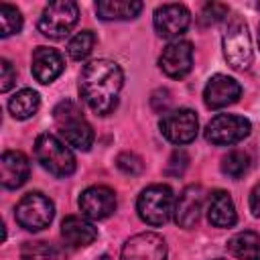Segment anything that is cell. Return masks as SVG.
<instances>
[{
    "instance_id": "obj_1",
    "label": "cell",
    "mask_w": 260,
    "mask_h": 260,
    "mask_svg": "<svg viewBox=\"0 0 260 260\" xmlns=\"http://www.w3.org/2000/svg\"><path fill=\"white\" fill-rule=\"evenodd\" d=\"M124 85V73L118 63L110 59H95L83 65L79 75L81 100L91 112L106 116L118 104V93Z\"/></svg>"
},
{
    "instance_id": "obj_2",
    "label": "cell",
    "mask_w": 260,
    "mask_h": 260,
    "mask_svg": "<svg viewBox=\"0 0 260 260\" xmlns=\"http://www.w3.org/2000/svg\"><path fill=\"white\" fill-rule=\"evenodd\" d=\"M53 118L65 144L77 150H89V146L93 144V130L75 102L65 100L57 104V108L53 110Z\"/></svg>"
},
{
    "instance_id": "obj_3",
    "label": "cell",
    "mask_w": 260,
    "mask_h": 260,
    "mask_svg": "<svg viewBox=\"0 0 260 260\" xmlns=\"http://www.w3.org/2000/svg\"><path fill=\"white\" fill-rule=\"evenodd\" d=\"M223 55L232 69L244 71L252 65V41L248 32V24L240 16H230L223 30Z\"/></svg>"
},
{
    "instance_id": "obj_4",
    "label": "cell",
    "mask_w": 260,
    "mask_h": 260,
    "mask_svg": "<svg viewBox=\"0 0 260 260\" xmlns=\"http://www.w3.org/2000/svg\"><path fill=\"white\" fill-rule=\"evenodd\" d=\"M35 156L43 169H47L55 177H69L75 171V156L53 134H41L35 140Z\"/></svg>"
},
{
    "instance_id": "obj_5",
    "label": "cell",
    "mask_w": 260,
    "mask_h": 260,
    "mask_svg": "<svg viewBox=\"0 0 260 260\" xmlns=\"http://www.w3.org/2000/svg\"><path fill=\"white\" fill-rule=\"evenodd\" d=\"M138 215L148 225H162L169 221L175 211V197L169 185H150L146 187L136 203Z\"/></svg>"
},
{
    "instance_id": "obj_6",
    "label": "cell",
    "mask_w": 260,
    "mask_h": 260,
    "mask_svg": "<svg viewBox=\"0 0 260 260\" xmlns=\"http://www.w3.org/2000/svg\"><path fill=\"white\" fill-rule=\"evenodd\" d=\"M79 20V8L71 0H59L45 6L39 18V30L49 39H63Z\"/></svg>"
},
{
    "instance_id": "obj_7",
    "label": "cell",
    "mask_w": 260,
    "mask_h": 260,
    "mask_svg": "<svg viewBox=\"0 0 260 260\" xmlns=\"http://www.w3.org/2000/svg\"><path fill=\"white\" fill-rule=\"evenodd\" d=\"M16 221L20 228L28 232H39L45 230L55 215V205L49 197L43 193H26L18 203H16Z\"/></svg>"
},
{
    "instance_id": "obj_8",
    "label": "cell",
    "mask_w": 260,
    "mask_h": 260,
    "mask_svg": "<svg viewBox=\"0 0 260 260\" xmlns=\"http://www.w3.org/2000/svg\"><path fill=\"white\" fill-rule=\"evenodd\" d=\"M250 120L236 114H219L205 126V138L217 146H230L250 134Z\"/></svg>"
},
{
    "instance_id": "obj_9",
    "label": "cell",
    "mask_w": 260,
    "mask_h": 260,
    "mask_svg": "<svg viewBox=\"0 0 260 260\" xmlns=\"http://www.w3.org/2000/svg\"><path fill=\"white\" fill-rule=\"evenodd\" d=\"M158 128L162 132V136L173 142V144H189L195 140L197 136V130H199V122H197V116L193 110L189 108H179V110H173V112H167L160 122H158Z\"/></svg>"
},
{
    "instance_id": "obj_10",
    "label": "cell",
    "mask_w": 260,
    "mask_h": 260,
    "mask_svg": "<svg viewBox=\"0 0 260 260\" xmlns=\"http://www.w3.org/2000/svg\"><path fill=\"white\" fill-rule=\"evenodd\" d=\"M122 260H167V244L154 232L136 234L124 244Z\"/></svg>"
},
{
    "instance_id": "obj_11",
    "label": "cell",
    "mask_w": 260,
    "mask_h": 260,
    "mask_svg": "<svg viewBox=\"0 0 260 260\" xmlns=\"http://www.w3.org/2000/svg\"><path fill=\"white\" fill-rule=\"evenodd\" d=\"M154 30L162 39L179 37L187 30L191 22V14L183 4H162L154 10Z\"/></svg>"
},
{
    "instance_id": "obj_12",
    "label": "cell",
    "mask_w": 260,
    "mask_h": 260,
    "mask_svg": "<svg viewBox=\"0 0 260 260\" xmlns=\"http://www.w3.org/2000/svg\"><path fill=\"white\" fill-rule=\"evenodd\" d=\"M160 69L175 79L185 77L193 67V45L189 41H173L162 49L158 59Z\"/></svg>"
},
{
    "instance_id": "obj_13",
    "label": "cell",
    "mask_w": 260,
    "mask_h": 260,
    "mask_svg": "<svg viewBox=\"0 0 260 260\" xmlns=\"http://www.w3.org/2000/svg\"><path fill=\"white\" fill-rule=\"evenodd\" d=\"M79 207L89 219H106L116 211V193L104 185L87 187L79 197Z\"/></svg>"
},
{
    "instance_id": "obj_14",
    "label": "cell",
    "mask_w": 260,
    "mask_h": 260,
    "mask_svg": "<svg viewBox=\"0 0 260 260\" xmlns=\"http://www.w3.org/2000/svg\"><path fill=\"white\" fill-rule=\"evenodd\" d=\"M242 95V85L234 79V77H228V75H213L205 89H203V100H205V106L211 108V110H219V108H225L234 102H238V98Z\"/></svg>"
},
{
    "instance_id": "obj_15",
    "label": "cell",
    "mask_w": 260,
    "mask_h": 260,
    "mask_svg": "<svg viewBox=\"0 0 260 260\" xmlns=\"http://www.w3.org/2000/svg\"><path fill=\"white\" fill-rule=\"evenodd\" d=\"M203 199H205V191L201 185H189L183 189V193L179 195L177 203H175V221L181 228H193L201 215V207H203Z\"/></svg>"
},
{
    "instance_id": "obj_16",
    "label": "cell",
    "mask_w": 260,
    "mask_h": 260,
    "mask_svg": "<svg viewBox=\"0 0 260 260\" xmlns=\"http://www.w3.org/2000/svg\"><path fill=\"white\" fill-rule=\"evenodd\" d=\"M63 57L59 51L51 49V47H37L35 53H32V75L39 83H51L55 81L61 73H63Z\"/></svg>"
},
{
    "instance_id": "obj_17",
    "label": "cell",
    "mask_w": 260,
    "mask_h": 260,
    "mask_svg": "<svg viewBox=\"0 0 260 260\" xmlns=\"http://www.w3.org/2000/svg\"><path fill=\"white\" fill-rule=\"evenodd\" d=\"M30 173L28 158L20 150H6L0 158V181L6 189H16L26 183Z\"/></svg>"
},
{
    "instance_id": "obj_18",
    "label": "cell",
    "mask_w": 260,
    "mask_h": 260,
    "mask_svg": "<svg viewBox=\"0 0 260 260\" xmlns=\"http://www.w3.org/2000/svg\"><path fill=\"white\" fill-rule=\"evenodd\" d=\"M61 236L65 238L69 246L83 248V246H89L98 238V230L79 215H67L61 221Z\"/></svg>"
},
{
    "instance_id": "obj_19",
    "label": "cell",
    "mask_w": 260,
    "mask_h": 260,
    "mask_svg": "<svg viewBox=\"0 0 260 260\" xmlns=\"http://www.w3.org/2000/svg\"><path fill=\"white\" fill-rule=\"evenodd\" d=\"M209 223L215 228H232L236 223V207L228 191H213L209 195V207H207Z\"/></svg>"
},
{
    "instance_id": "obj_20",
    "label": "cell",
    "mask_w": 260,
    "mask_h": 260,
    "mask_svg": "<svg viewBox=\"0 0 260 260\" xmlns=\"http://www.w3.org/2000/svg\"><path fill=\"white\" fill-rule=\"evenodd\" d=\"M142 10V2L138 0H100L95 4V12L102 20H130L136 18Z\"/></svg>"
},
{
    "instance_id": "obj_21",
    "label": "cell",
    "mask_w": 260,
    "mask_h": 260,
    "mask_svg": "<svg viewBox=\"0 0 260 260\" xmlns=\"http://www.w3.org/2000/svg\"><path fill=\"white\" fill-rule=\"evenodd\" d=\"M228 250L238 260H260V236L256 232H240L230 238Z\"/></svg>"
},
{
    "instance_id": "obj_22",
    "label": "cell",
    "mask_w": 260,
    "mask_h": 260,
    "mask_svg": "<svg viewBox=\"0 0 260 260\" xmlns=\"http://www.w3.org/2000/svg\"><path fill=\"white\" fill-rule=\"evenodd\" d=\"M39 106H41V98L30 87H24V89L16 91L10 98V102H8V110H10V114L16 120H26V118L35 116L37 110H39Z\"/></svg>"
},
{
    "instance_id": "obj_23",
    "label": "cell",
    "mask_w": 260,
    "mask_h": 260,
    "mask_svg": "<svg viewBox=\"0 0 260 260\" xmlns=\"http://www.w3.org/2000/svg\"><path fill=\"white\" fill-rule=\"evenodd\" d=\"M248 169H250V156L244 150H232L221 158V171L232 179H240Z\"/></svg>"
},
{
    "instance_id": "obj_24",
    "label": "cell",
    "mask_w": 260,
    "mask_h": 260,
    "mask_svg": "<svg viewBox=\"0 0 260 260\" xmlns=\"http://www.w3.org/2000/svg\"><path fill=\"white\" fill-rule=\"evenodd\" d=\"M93 45H95V35H93L91 30H81V32H77V35L69 41V45H67L69 57H71L73 61H83V59L91 53Z\"/></svg>"
},
{
    "instance_id": "obj_25",
    "label": "cell",
    "mask_w": 260,
    "mask_h": 260,
    "mask_svg": "<svg viewBox=\"0 0 260 260\" xmlns=\"http://www.w3.org/2000/svg\"><path fill=\"white\" fill-rule=\"evenodd\" d=\"M22 28V16L18 8L10 4H0V37H10Z\"/></svg>"
},
{
    "instance_id": "obj_26",
    "label": "cell",
    "mask_w": 260,
    "mask_h": 260,
    "mask_svg": "<svg viewBox=\"0 0 260 260\" xmlns=\"http://www.w3.org/2000/svg\"><path fill=\"white\" fill-rule=\"evenodd\" d=\"M55 254V248L49 246L47 242H26L24 248H22V258L24 260H45V258H51Z\"/></svg>"
},
{
    "instance_id": "obj_27",
    "label": "cell",
    "mask_w": 260,
    "mask_h": 260,
    "mask_svg": "<svg viewBox=\"0 0 260 260\" xmlns=\"http://www.w3.org/2000/svg\"><path fill=\"white\" fill-rule=\"evenodd\" d=\"M116 165H118V169H120L124 175H132V177H134V175H140L142 169H144L142 158H140L138 154H134V152H122V154H118Z\"/></svg>"
},
{
    "instance_id": "obj_28",
    "label": "cell",
    "mask_w": 260,
    "mask_h": 260,
    "mask_svg": "<svg viewBox=\"0 0 260 260\" xmlns=\"http://www.w3.org/2000/svg\"><path fill=\"white\" fill-rule=\"evenodd\" d=\"M225 16H228V6H225V4L209 2V4H205V6H203L199 20H201V24L209 26V24L219 22V20H221V18H225Z\"/></svg>"
},
{
    "instance_id": "obj_29",
    "label": "cell",
    "mask_w": 260,
    "mask_h": 260,
    "mask_svg": "<svg viewBox=\"0 0 260 260\" xmlns=\"http://www.w3.org/2000/svg\"><path fill=\"white\" fill-rule=\"evenodd\" d=\"M187 162H189L187 152H185V150H175V152L171 154V158H169V165H167V171H165V173L171 175V177H179V175L185 173Z\"/></svg>"
},
{
    "instance_id": "obj_30",
    "label": "cell",
    "mask_w": 260,
    "mask_h": 260,
    "mask_svg": "<svg viewBox=\"0 0 260 260\" xmlns=\"http://www.w3.org/2000/svg\"><path fill=\"white\" fill-rule=\"evenodd\" d=\"M14 83H16V69L12 67L8 59H2L0 61V91L6 93Z\"/></svg>"
},
{
    "instance_id": "obj_31",
    "label": "cell",
    "mask_w": 260,
    "mask_h": 260,
    "mask_svg": "<svg viewBox=\"0 0 260 260\" xmlns=\"http://www.w3.org/2000/svg\"><path fill=\"white\" fill-rule=\"evenodd\" d=\"M152 108L156 110V112H162V110H167V106H169V102H171V98H169V91L167 89H156L154 93H152Z\"/></svg>"
},
{
    "instance_id": "obj_32",
    "label": "cell",
    "mask_w": 260,
    "mask_h": 260,
    "mask_svg": "<svg viewBox=\"0 0 260 260\" xmlns=\"http://www.w3.org/2000/svg\"><path fill=\"white\" fill-rule=\"evenodd\" d=\"M250 211H252V215L260 217V183L250 193Z\"/></svg>"
},
{
    "instance_id": "obj_33",
    "label": "cell",
    "mask_w": 260,
    "mask_h": 260,
    "mask_svg": "<svg viewBox=\"0 0 260 260\" xmlns=\"http://www.w3.org/2000/svg\"><path fill=\"white\" fill-rule=\"evenodd\" d=\"M98 260H112V258H110V256H106V254H104V256H100V258H98Z\"/></svg>"
},
{
    "instance_id": "obj_34",
    "label": "cell",
    "mask_w": 260,
    "mask_h": 260,
    "mask_svg": "<svg viewBox=\"0 0 260 260\" xmlns=\"http://www.w3.org/2000/svg\"><path fill=\"white\" fill-rule=\"evenodd\" d=\"M258 47H260V24H258Z\"/></svg>"
},
{
    "instance_id": "obj_35",
    "label": "cell",
    "mask_w": 260,
    "mask_h": 260,
    "mask_svg": "<svg viewBox=\"0 0 260 260\" xmlns=\"http://www.w3.org/2000/svg\"><path fill=\"white\" fill-rule=\"evenodd\" d=\"M258 8H260V4H258Z\"/></svg>"
}]
</instances>
